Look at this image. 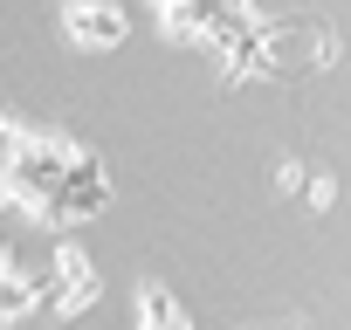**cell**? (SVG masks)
<instances>
[{
    "mask_svg": "<svg viewBox=\"0 0 351 330\" xmlns=\"http://www.w3.org/2000/svg\"><path fill=\"white\" fill-rule=\"evenodd\" d=\"M62 35L90 55H110L131 42V8L124 0H62Z\"/></svg>",
    "mask_w": 351,
    "mask_h": 330,
    "instance_id": "cell-4",
    "label": "cell"
},
{
    "mask_svg": "<svg viewBox=\"0 0 351 330\" xmlns=\"http://www.w3.org/2000/svg\"><path fill=\"white\" fill-rule=\"evenodd\" d=\"M138 330H193V316L180 309V296L165 282H145L138 289Z\"/></svg>",
    "mask_w": 351,
    "mask_h": 330,
    "instance_id": "cell-7",
    "label": "cell"
},
{
    "mask_svg": "<svg viewBox=\"0 0 351 330\" xmlns=\"http://www.w3.org/2000/svg\"><path fill=\"white\" fill-rule=\"evenodd\" d=\"M262 330H310V323H262Z\"/></svg>",
    "mask_w": 351,
    "mask_h": 330,
    "instance_id": "cell-8",
    "label": "cell"
},
{
    "mask_svg": "<svg viewBox=\"0 0 351 330\" xmlns=\"http://www.w3.org/2000/svg\"><path fill=\"white\" fill-rule=\"evenodd\" d=\"M35 309H42V275L14 248H0V330L21 323V316H35Z\"/></svg>",
    "mask_w": 351,
    "mask_h": 330,
    "instance_id": "cell-6",
    "label": "cell"
},
{
    "mask_svg": "<svg viewBox=\"0 0 351 330\" xmlns=\"http://www.w3.org/2000/svg\"><path fill=\"white\" fill-rule=\"evenodd\" d=\"M97 296H104L97 262H90L76 241H56V255H49V268H42V309H56V316H83Z\"/></svg>",
    "mask_w": 351,
    "mask_h": 330,
    "instance_id": "cell-3",
    "label": "cell"
},
{
    "mask_svg": "<svg viewBox=\"0 0 351 330\" xmlns=\"http://www.w3.org/2000/svg\"><path fill=\"white\" fill-rule=\"evenodd\" d=\"M0 207H21L35 227L62 234L110 207V173L69 131L8 124V138H0Z\"/></svg>",
    "mask_w": 351,
    "mask_h": 330,
    "instance_id": "cell-1",
    "label": "cell"
},
{
    "mask_svg": "<svg viewBox=\"0 0 351 330\" xmlns=\"http://www.w3.org/2000/svg\"><path fill=\"white\" fill-rule=\"evenodd\" d=\"M344 42L330 21L317 14H262L255 21V42H248V62H241V83H303V76H324L337 69Z\"/></svg>",
    "mask_w": 351,
    "mask_h": 330,
    "instance_id": "cell-2",
    "label": "cell"
},
{
    "mask_svg": "<svg viewBox=\"0 0 351 330\" xmlns=\"http://www.w3.org/2000/svg\"><path fill=\"white\" fill-rule=\"evenodd\" d=\"M276 193H282V200H303L310 214H330V207H337V173H330L324 158L282 151V158H276Z\"/></svg>",
    "mask_w": 351,
    "mask_h": 330,
    "instance_id": "cell-5",
    "label": "cell"
}]
</instances>
